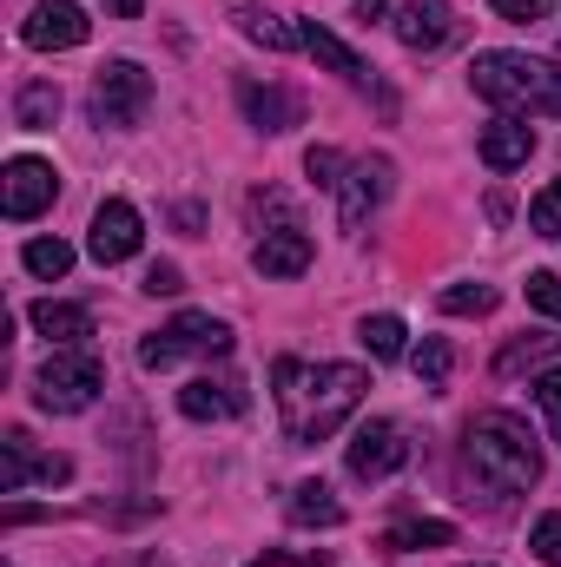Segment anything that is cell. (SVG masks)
Returning <instances> with one entry per match:
<instances>
[{
  "mask_svg": "<svg viewBox=\"0 0 561 567\" xmlns=\"http://www.w3.org/2000/svg\"><path fill=\"white\" fill-rule=\"evenodd\" d=\"M529 225H536V238H561V178L536 192V205H529Z\"/></svg>",
  "mask_w": 561,
  "mask_h": 567,
  "instance_id": "29",
  "label": "cell"
},
{
  "mask_svg": "<svg viewBox=\"0 0 561 567\" xmlns=\"http://www.w3.org/2000/svg\"><path fill=\"white\" fill-rule=\"evenodd\" d=\"M145 290H152V297H178V290H185L178 265H152V271H145Z\"/></svg>",
  "mask_w": 561,
  "mask_h": 567,
  "instance_id": "36",
  "label": "cell"
},
{
  "mask_svg": "<svg viewBox=\"0 0 561 567\" xmlns=\"http://www.w3.org/2000/svg\"><path fill=\"white\" fill-rule=\"evenodd\" d=\"M73 475V462L67 455H33V435H20V429H7L0 435V495H20L27 482H67Z\"/></svg>",
  "mask_w": 561,
  "mask_h": 567,
  "instance_id": "11",
  "label": "cell"
},
{
  "mask_svg": "<svg viewBox=\"0 0 561 567\" xmlns=\"http://www.w3.org/2000/svg\"><path fill=\"white\" fill-rule=\"evenodd\" d=\"M397 40H404L410 53L449 47V40H456V7H449V0H410V7L397 13Z\"/></svg>",
  "mask_w": 561,
  "mask_h": 567,
  "instance_id": "14",
  "label": "cell"
},
{
  "mask_svg": "<svg viewBox=\"0 0 561 567\" xmlns=\"http://www.w3.org/2000/svg\"><path fill=\"white\" fill-rule=\"evenodd\" d=\"M476 152H482V165H489V172H516V165H529V152H536V126H529V120H516V113H502V120H489V126H482Z\"/></svg>",
  "mask_w": 561,
  "mask_h": 567,
  "instance_id": "15",
  "label": "cell"
},
{
  "mask_svg": "<svg viewBox=\"0 0 561 567\" xmlns=\"http://www.w3.org/2000/svg\"><path fill=\"white\" fill-rule=\"evenodd\" d=\"M27 323H33L40 337H53L60 350H73V343L93 337V310H86V303H60V297H40V303L27 310Z\"/></svg>",
  "mask_w": 561,
  "mask_h": 567,
  "instance_id": "16",
  "label": "cell"
},
{
  "mask_svg": "<svg viewBox=\"0 0 561 567\" xmlns=\"http://www.w3.org/2000/svg\"><path fill=\"white\" fill-rule=\"evenodd\" d=\"M404 337H410V330H404V317H390V310H377V317H364V323H357V343H364L377 363L404 357Z\"/></svg>",
  "mask_w": 561,
  "mask_h": 567,
  "instance_id": "24",
  "label": "cell"
},
{
  "mask_svg": "<svg viewBox=\"0 0 561 567\" xmlns=\"http://www.w3.org/2000/svg\"><path fill=\"white\" fill-rule=\"evenodd\" d=\"M272 383H278V416L290 442H324L357 416L370 377L357 363H297V357H278L272 363Z\"/></svg>",
  "mask_w": 561,
  "mask_h": 567,
  "instance_id": "1",
  "label": "cell"
},
{
  "mask_svg": "<svg viewBox=\"0 0 561 567\" xmlns=\"http://www.w3.org/2000/svg\"><path fill=\"white\" fill-rule=\"evenodd\" d=\"M100 390H106V363H100L86 343L53 350V357L40 363V377H33V403H40L47 416H80V410L100 403Z\"/></svg>",
  "mask_w": 561,
  "mask_h": 567,
  "instance_id": "4",
  "label": "cell"
},
{
  "mask_svg": "<svg viewBox=\"0 0 561 567\" xmlns=\"http://www.w3.org/2000/svg\"><path fill=\"white\" fill-rule=\"evenodd\" d=\"M502 20H549L555 13V0H489Z\"/></svg>",
  "mask_w": 561,
  "mask_h": 567,
  "instance_id": "35",
  "label": "cell"
},
{
  "mask_svg": "<svg viewBox=\"0 0 561 567\" xmlns=\"http://www.w3.org/2000/svg\"><path fill=\"white\" fill-rule=\"evenodd\" d=\"M290 522H297V528H337V522H344V502H337L324 482H297V488H290Z\"/></svg>",
  "mask_w": 561,
  "mask_h": 567,
  "instance_id": "20",
  "label": "cell"
},
{
  "mask_svg": "<svg viewBox=\"0 0 561 567\" xmlns=\"http://www.w3.org/2000/svg\"><path fill=\"white\" fill-rule=\"evenodd\" d=\"M86 33H93V20H86V7H80V0H40V7L20 20V40H27L33 53L86 47Z\"/></svg>",
  "mask_w": 561,
  "mask_h": 567,
  "instance_id": "9",
  "label": "cell"
},
{
  "mask_svg": "<svg viewBox=\"0 0 561 567\" xmlns=\"http://www.w3.org/2000/svg\"><path fill=\"white\" fill-rule=\"evenodd\" d=\"M310 258H317V245H310L304 225H290V231H265V238L252 245V271H258V278H304Z\"/></svg>",
  "mask_w": 561,
  "mask_h": 567,
  "instance_id": "13",
  "label": "cell"
},
{
  "mask_svg": "<svg viewBox=\"0 0 561 567\" xmlns=\"http://www.w3.org/2000/svg\"><path fill=\"white\" fill-rule=\"evenodd\" d=\"M53 198H60V172H53L47 158H7V172H0V212H7L13 225L40 218Z\"/></svg>",
  "mask_w": 561,
  "mask_h": 567,
  "instance_id": "7",
  "label": "cell"
},
{
  "mask_svg": "<svg viewBox=\"0 0 561 567\" xmlns=\"http://www.w3.org/2000/svg\"><path fill=\"white\" fill-rule=\"evenodd\" d=\"M449 542H456L449 522H404V528H390V548L397 555H410V548H449Z\"/></svg>",
  "mask_w": 561,
  "mask_h": 567,
  "instance_id": "27",
  "label": "cell"
},
{
  "mask_svg": "<svg viewBox=\"0 0 561 567\" xmlns=\"http://www.w3.org/2000/svg\"><path fill=\"white\" fill-rule=\"evenodd\" d=\"M561 337H516L502 357H496V377H522V370H555Z\"/></svg>",
  "mask_w": 561,
  "mask_h": 567,
  "instance_id": "21",
  "label": "cell"
},
{
  "mask_svg": "<svg viewBox=\"0 0 561 567\" xmlns=\"http://www.w3.org/2000/svg\"><path fill=\"white\" fill-rule=\"evenodd\" d=\"M469 86H476L489 106L516 113V120H522V113H549V120H561V66L536 60V53L489 47V53L469 60Z\"/></svg>",
  "mask_w": 561,
  "mask_h": 567,
  "instance_id": "3",
  "label": "cell"
},
{
  "mask_svg": "<svg viewBox=\"0 0 561 567\" xmlns=\"http://www.w3.org/2000/svg\"><path fill=\"white\" fill-rule=\"evenodd\" d=\"M462 455H469V468H476V482H482L489 495H529V488L542 482V449H536L529 423L509 416V410L476 416Z\"/></svg>",
  "mask_w": 561,
  "mask_h": 567,
  "instance_id": "2",
  "label": "cell"
},
{
  "mask_svg": "<svg viewBox=\"0 0 561 567\" xmlns=\"http://www.w3.org/2000/svg\"><path fill=\"white\" fill-rule=\"evenodd\" d=\"M529 548H536V561L561 567V515H542V522L529 528Z\"/></svg>",
  "mask_w": 561,
  "mask_h": 567,
  "instance_id": "32",
  "label": "cell"
},
{
  "mask_svg": "<svg viewBox=\"0 0 561 567\" xmlns=\"http://www.w3.org/2000/svg\"><path fill=\"white\" fill-rule=\"evenodd\" d=\"M404 462H410V442L397 423H357V435L344 442V468L357 482H390Z\"/></svg>",
  "mask_w": 561,
  "mask_h": 567,
  "instance_id": "8",
  "label": "cell"
},
{
  "mask_svg": "<svg viewBox=\"0 0 561 567\" xmlns=\"http://www.w3.org/2000/svg\"><path fill=\"white\" fill-rule=\"evenodd\" d=\"M238 106H245V120H252L258 133H284V126H297V100H290L284 86H258V80H245V86H238Z\"/></svg>",
  "mask_w": 561,
  "mask_h": 567,
  "instance_id": "19",
  "label": "cell"
},
{
  "mask_svg": "<svg viewBox=\"0 0 561 567\" xmlns=\"http://www.w3.org/2000/svg\"><path fill=\"white\" fill-rule=\"evenodd\" d=\"M529 303H536L542 317H555V323H561V278H555V271H529Z\"/></svg>",
  "mask_w": 561,
  "mask_h": 567,
  "instance_id": "33",
  "label": "cell"
},
{
  "mask_svg": "<svg viewBox=\"0 0 561 567\" xmlns=\"http://www.w3.org/2000/svg\"><path fill=\"white\" fill-rule=\"evenodd\" d=\"M20 265H27L33 278H67V271H73V245H67V238H33V245L20 251Z\"/></svg>",
  "mask_w": 561,
  "mask_h": 567,
  "instance_id": "26",
  "label": "cell"
},
{
  "mask_svg": "<svg viewBox=\"0 0 561 567\" xmlns=\"http://www.w3.org/2000/svg\"><path fill=\"white\" fill-rule=\"evenodd\" d=\"M304 53H310L317 66H330L337 80H350V86H377V73H370V66H364L337 33H330V27H317V20H304Z\"/></svg>",
  "mask_w": 561,
  "mask_h": 567,
  "instance_id": "17",
  "label": "cell"
},
{
  "mask_svg": "<svg viewBox=\"0 0 561 567\" xmlns=\"http://www.w3.org/2000/svg\"><path fill=\"white\" fill-rule=\"evenodd\" d=\"M436 303H442L449 317H489V310H496V290H489V284H449Z\"/></svg>",
  "mask_w": 561,
  "mask_h": 567,
  "instance_id": "28",
  "label": "cell"
},
{
  "mask_svg": "<svg viewBox=\"0 0 561 567\" xmlns=\"http://www.w3.org/2000/svg\"><path fill=\"white\" fill-rule=\"evenodd\" d=\"M304 172H310V178H317L324 192H337L350 165H344V152H330V145H310V152H304Z\"/></svg>",
  "mask_w": 561,
  "mask_h": 567,
  "instance_id": "30",
  "label": "cell"
},
{
  "mask_svg": "<svg viewBox=\"0 0 561 567\" xmlns=\"http://www.w3.org/2000/svg\"><path fill=\"white\" fill-rule=\"evenodd\" d=\"M252 218H278V231L297 225V212H290V198H284V192H252Z\"/></svg>",
  "mask_w": 561,
  "mask_h": 567,
  "instance_id": "34",
  "label": "cell"
},
{
  "mask_svg": "<svg viewBox=\"0 0 561 567\" xmlns=\"http://www.w3.org/2000/svg\"><path fill=\"white\" fill-rule=\"evenodd\" d=\"M529 390H536V410L549 416V429H555V442H561V370H542Z\"/></svg>",
  "mask_w": 561,
  "mask_h": 567,
  "instance_id": "31",
  "label": "cell"
},
{
  "mask_svg": "<svg viewBox=\"0 0 561 567\" xmlns=\"http://www.w3.org/2000/svg\"><path fill=\"white\" fill-rule=\"evenodd\" d=\"M390 158H357L350 172H344V185H337V225L344 231H364V218L390 198Z\"/></svg>",
  "mask_w": 561,
  "mask_h": 567,
  "instance_id": "10",
  "label": "cell"
},
{
  "mask_svg": "<svg viewBox=\"0 0 561 567\" xmlns=\"http://www.w3.org/2000/svg\"><path fill=\"white\" fill-rule=\"evenodd\" d=\"M185 357H232V330H225L218 317H205V310H178L165 330H152L140 343L145 370H172V363H185Z\"/></svg>",
  "mask_w": 561,
  "mask_h": 567,
  "instance_id": "5",
  "label": "cell"
},
{
  "mask_svg": "<svg viewBox=\"0 0 561 567\" xmlns=\"http://www.w3.org/2000/svg\"><path fill=\"white\" fill-rule=\"evenodd\" d=\"M410 370H417L422 390H442V383H449V370H456V350H449L442 337H422L417 350H410Z\"/></svg>",
  "mask_w": 561,
  "mask_h": 567,
  "instance_id": "25",
  "label": "cell"
},
{
  "mask_svg": "<svg viewBox=\"0 0 561 567\" xmlns=\"http://www.w3.org/2000/svg\"><path fill=\"white\" fill-rule=\"evenodd\" d=\"M145 245V225L140 212L126 205V198H106L100 212H93V231H86V251L100 258V265H126V258H140Z\"/></svg>",
  "mask_w": 561,
  "mask_h": 567,
  "instance_id": "12",
  "label": "cell"
},
{
  "mask_svg": "<svg viewBox=\"0 0 561 567\" xmlns=\"http://www.w3.org/2000/svg\"><path fill=\"white\" fill-rule=\"evenodd\" d=\"M238 27H245V40H258V47H272V53L304 47V27H284L278 13H265V7H245V13H238Z\"/></svg>",
  "mask_w": 561,
  "mask_h": 567,
  "instance_id": "23",
  "label": "cell"
},
{
  "mask_svg": "<svg viewBox=\"0 0 561 567\" xmlns=\"http://www.w3.org/2000/svg\"><path fill=\"white\" fill-rule=\"evenodd\" d=\"M152 106V73L140 60H106L93 73V120L100 126H140Z\"/></svg>",
  "mask_w": 561,
  "mask_h": 567,
  "instance_id": "6",
  "label": "cell"
},
{
  "mask_svg": "<svg viewBox=\"0 0 561 567\" xmlns=\"http://www.w3.org/2000/svg\"><path fill=\"white\" fill-rule=\"evenodd\" d=\"M178 410H185L192 423H225V416H238V410H245V390H238V383L192 377V383L178 390Z\"/></svg>",
  "mask_w": 561,
  "mask_h": 567,
  "instance_id": "18",
  "label": "cell"
},
{
  "mask_svg": "<svg viewBox=\"0 0 561 567\" xmlns=\"http://www.w3.org/2000/svg\"><path fill=\"white\" fill-rule=\"evenodd\" d=\"M13 120H20L27 133H47V126L60 120V86H53V80H33V86H20V100H13Z\"/></svg>",
  "mask_w": 561,
  "mask_h": 567,
  "instance_id": "22",
  "label": "cell"
},
{
  "mask_svg": "<svg viewBox=\"0 0 561 567\" xmlns=\"http://www.w3.org/2000/svg\"><path fill=\"white\" fill-rule=\"evenodd\" d=\"M106 7H113L120 20H140V0H106Z\"/></svg>",
  "mask_w": 561,
  "mask_h": 567,
  "instance_id": "37",
  "label": "cell"
}]
</instances>
